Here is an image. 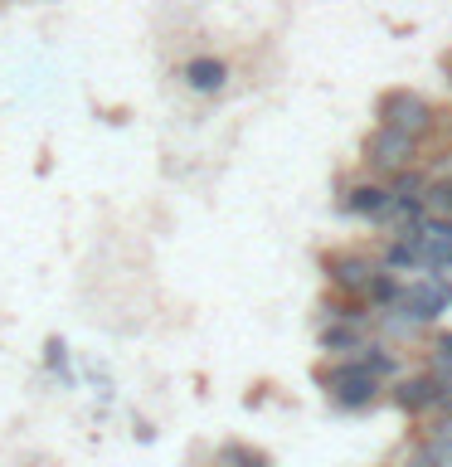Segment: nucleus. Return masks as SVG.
<instances>
[{
	"label": "nucleus",
	"instance_id": "9",
	"mask_svg": "<svg viewBox=\"0 0 452 467\" xmlns=\"http://www.w3.org/2000/svg\"><path fill=\"white\" fill-rule=\"evenodd\" d=\"M375 341H385V346H394V350H404V346H423L428 341V327H418L408 312H379L375 317Z\"/></svg>",
	"mask_w": 452,
	"mask_h": 467
},
{
	"label": "nucleus",
	"instance_id": "2",
	"mask_svg": "<svg viewBox=\"0 0 452 467\" xmlns=\"http://www.w3.org/2000/svg\"><path fill=\"white\" fill-rule=\"evenodd\" d=\"M375 127H389V131H399V137H414V141L428 146V137L443 127V117H437V108L423 93H414V88H385V93L375 98Z\"/></svg>",
	"mask_w": 452,
	"mask_h": 467
},
{
	"label": "nucleus",
	"instance_id": "4",
	"mask_svg": "<svg viewBox=\"0 0 452 467\" xmlns=\"http://www.w3.org/2000/svg\"><path fill=\"white\" fill-rule=\"evenodd\" d=\"M321 273H326V287L331 297H345V302H360L370 297V287L379 283V258L365 254V248H331L326 258H321Z\"/></svg>",
	"mask_w": 452,
	"mask_h": 467
},
{
	"label": "nucleus",
	"instance_id": "13",
	"mask_svg": "<svg viewBox=\"0 0 452 467\" xmlns=\"http://www.w3.org/2000/svg\"><path fill=\"white\" fill-rule=\"evenodd\" d=\"M423 370L452 379V331H428V341H423Z\"/></svg>",
	"mask_w": 452,
	"mask_h": 467
},
{
	"label": "nucleus",
	"instance_id": "15",
	"mask_svg": "<svg viewBox=\"0 0 452 467\" xmlns=\"http://www.w3.org/2000/svg\"><path fill=\"white\" fill-rule=\"evenodd\" d=\"M423 214L433 224H452V181H433L428 195H423Z\"/></svg>",
	"mask_w": 452,
	"mask_h": 467
},
{
	"label": "nucleus",
	"instance_id": "1",
	"mask_svg": "<svg viewBox=\"0 0 452 467\" xmlns=\"http://www.w3.org/2000/svg\"><path fill=\"white\" fill-rule=\"evenodd\" d=\"M316 385L331 400V409H341V414H365V409H375L379 400H389V385L370 379L355 360H321Z\"/></svg>",
	"mask_w": 452,
	"mask_h": 467
},
{
	"label": "nucleus",
	"instance_id": "14",
	"mask_svg": "<svg viewBox=\"0 0 452 467\" xmlns=\"http://www.w3.org/2000/svg\"><path fill=\"white\" fill-rule=\"evenodd\" d=\"M214 467H272V458L253 443H224L214 452Z\"/></svg>",
	"mask_w": 452,
	"mask_h": 467
},
{
	"label": "nucleus",
	"instance_id": "16",
	"mask_svg": "<svg viewBox=\"0 0 452 467\" xmlns=\"http://www.w3.org/2000/svg\"><path fill=\"white\" fill-rule=\"evenodd\" d=\"M389 467H437V458H433V448L423 443V438H414L408 448L394 452V462H389Z\"/></svg>",
	"mask_w": 452,
	"mask_h": 467
},
{
	"label": "nucleus",
	"instance_id": "8",
	"mask_svg": "<svg viewBox=\"0 0 452 467\" xmlns=\"http://www.w3.org/2000/svg\"><path fill=\"white\" fill-rule=\"evenodd\" d=\"M180 83L190 88V93H200V98H214V93L229 88V64L214 58V54H200V58H190V64L180 68Z\"/></svg>",
	"mask_w": 452,
	"mask_h": 467
},
{
	"label": "nucleus",
	"instance_id": "17",
	"mask_svg": "<svg viewBox=\"0 0 452 467\" xmlns=\"http://www.w3.org/2000/svg\"><path fill=\"white\" fill-rule=\"evenodd\" d=\"M64 356H68V350H64V341H58V336H54V341L44 346V360H49L54 370H64Z\"/></svg>",
	"mask_w": 452,
	"mask_h": 467
},
{
	"label": "nucleus",
	"instance_id": "10",
	"mask_svg": "<svg viewBox=\"0 0 452 467\" xmlns=\"http://www.w3.org/2000/svg\"><path fill=\"white\" fill-rule=\"evenodd\" d=\"M375 258H379V268H385L389 277H399V283H404V273H428L423 248H418V234H414V239H389Z\"/></svg>",
	"mask_w": 452,
	"mask_h": 467
},
{
	"label": "nucleus",
	"instance_id": "12",
	"mask_svg": "<svg viewBox=\"0 0 452 467\" xmlns=\"http://www.w3.org/2000/svg\"><path fill=\"white\" fill-rule=\"evenodd\" d=\"M345 321H375V312H370V306H360V302H345V297H321V306H316V331L345 327Z\"/></svg>",
	"mask_w": 452,
	"mask_h": 467
},
{
	"label": "nucleus",
	"instance_id": "11",
	"mask_svg": "<svg viewBox=\"0 0 452 467\" xmlns=\"http://www.w3.org/2000/svg\"><path fill=\"white\" fill-rule=\"evenodd\" d=\"M350 360H355V365H360V370L370 375V379H379V385H394V379L404 375V360H399V350H394V346H385V341H370V346L360 350V356H350Z\"/></svg>",
	"mask_w": 452,
	"mask_h": 467
},
{
	"label": "nucleus",
	"instance_id": "18",
	"mask_svg": "<svg viewBox=\"0 0 452 467\" xmlns=\"http://www.w3.org/2000/svg\"><path fill=\"white\" fill-rule=\"evenodd\" d=\"M433 458H437V467H452V448H433Z\"/></svg>",
	"mask_w": 452,
	"mask_h": 467
},
{
	"label": "nucleus",
	"instance_id": "7",
	"mask_svg": "<svg viewBox=\"0 0 452 467\" xmlns=\"http://www.w3.org/2000/svg\"><path fill=\"white\" fill-rule=\"evenodd\" d=\"M335 204H341V214L365 219V224L385 229V219H389V210H394V190H389V181H375V175H365V171H360L355 181H345V185H341Z\"/></svg>",
	"mask_w": 452,
	"mask_h": 467
},
{
	"label": "nucleus",
	"instance_id": "6",
	"mask_svg": "<svg viewBox=\"0 0 452 467\" xmlns=\"http://www.w3.org/2000/svg\"><path fill=\"white\" fill-rule=\"evenodd\" d=\"M399 312H408L418 327H437L452 312V273H418L399 292Z\"/></svg>",
	"mask_w": 452,
	"mask_h": 467
},
{
	"label": "nucleus",
	"instance_id": "5",
	"mask_svg": "<svg viewBox=\"0 0 452 467\" xmlns=\"http://www.w3.org/2000/svg\"><path fill=\"white\" fill-rule=\"evenodd\" d=\"M452 400V379L433 375V370H414V375H399L389 385V404L404 409L408 419H437Z\"/></svg>",
	"mask_w": 452,
	"mask_h": 467
},
{
	"label": "nucleus",
	"instance_id": "3",
	"mask_svg": "<svg viewBox=\"0 0 452 467\" xmlns=\"http://www.w3.org/2000/svg\"><path fill=\"white\" fill-rule=\"evenodd\" d=\"M360 166H365V175H375V181H399V175L423 166V141L399 137V131H389V127H375L370 137H365Z\"/></svg>",
	"mask_w": 452,
	"mask_h": 467
}]
</instances>
